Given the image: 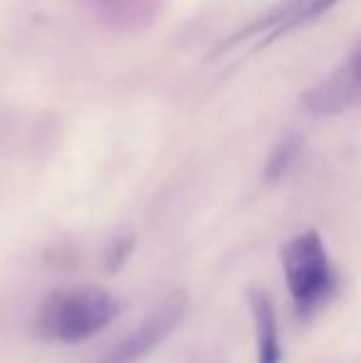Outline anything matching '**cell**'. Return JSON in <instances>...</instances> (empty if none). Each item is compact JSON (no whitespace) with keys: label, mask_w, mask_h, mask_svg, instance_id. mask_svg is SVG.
Masks as SVG:
<instances>
[{"label":"cell","mask_w":361,"mask_h":363,"mask_svg":"<svg viewBox=\"0 0 361 363\" xmlns=\"http://www.w3.org/2000/svg\"><path fill=\"white\" fill-rule=\"evenodd\" d=\"M287 289L299 314H312L334 289V272L324 242L314 230L292 238L282 247Z\"/></svg>","instance_id":"2"},{"label":"cell","mask_w":361,"mask_h":363,"mask_svg":"<svg viewBox=\"0 0 361 363\" xmlns=\"http://www.w3.org/2000/svg\"><path fill=\"white\" fill-rule=\"evenodd\" d=\"M186 309H188V296L183 291L171 294L166 301H161L159 309L134 334H129L119 346H114L101 363H136L139 359H144L149 351H154L179 326Z\"/></svg>","instance_id":"3"},{"label":"cell","mask_w":361,"mask_h":363,"mask_svg":"<svg viewBox=\"0 0 361 363\" xmlns=\"http://www.w3.org/2000/svg\"><path fill=\"white\" fill-rule=\"evenodd\" d=\"M299 146H302L299 144V136H287L284 141H279V146L274 148L270 161H267V181H279L292 168V163L299 156Z\"/></svg>","instance_id":"7"},{"label":"cell","mask_w":361,"mask_h":363,"mask_svg":"<svg viewBox=\"0 0 361 363\" xmlns=\"http://www.w3.org/2000/svg\"><path fill=\"white\" fill-rule=\"evenodd\" d=\"M252 316H255V331H257V363H279L282 349H279V334H277V319L270 296L262 289L250 291Z\"/></svg>","instance_id":"5"},{"label":"cell","mask_w":361,"mask_h":363,"mask_svg":"<svg viewBox=\"0 0 361 363\" xmlns=\"http://www.w3.org/2000/svg\"><path fill=\"white\" fill-rule=\"evenodd\" d=\"M334 3H339V0H294V3H289L287 8H282L274 15L272 23H282V30L294 28V25H302L304 20H312L317 15L327 13ZM265 25H270V20Z\"/></svg>","instance_id":"6"},{"label":"cell","mask_w":361,"mask_h":363,"mask_svg":"<svg viewBox=\"0 0 361 363\" xmlns=\"http://www.w3.org/2000/svg\"><path fill=\"white\" fill-rule=\"evenodd\" d=\"M119 314V301L96 287L55 291L38 316V334L45 339L79 344L94 336Z\"/></svg>","instance_id":"1"},{"label":"cell","mask_w":361,"mask_h":363,"mask_svg":"<svg viewBox=\"0 0 361 363\" xmlns=\"http://www.w3.org/2000/svg\"><path fill=\"white\" fill-rule=\"evenodd\" d=\"M302 104L314 116H334L361 104V43L337 72L304 94Z\"/></svg>","instance_id":"4"}]
</instances>
